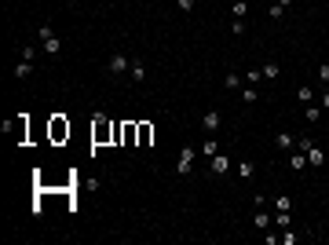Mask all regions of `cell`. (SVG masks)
<instances>
[{"label": "cell", "instance_id": "7c38bea8", "mask_svg": "<svg viewBox=\"0 0 329 245\" xmlns=\"http://www.w3.org/2000/svg\"><path fill=\"white\" fill-rule=\"evenodd\" d=\"M252 223H256L260 231H267V227H271V212H267V209L260 205V209H256V216H252Z\"/></svg>", "mask_w": 329, "mask_h": 245}, {"label": "cell", "instance_id": "7402d4cb", "mask_svg": "<svg viewBox=\"0 0 329 245\" xmlns=\"http://www.w3.org/2000/svg\"><path fill=\"white\" fill-rule=\"evenodd\" d=\"M231 33H234V37L245 33V18H234V22H231Z\"/></svg>", "mask_w": 329, "mask_h": 245}, {"label": "cell", "instance_id": "d4e9b609", "mask_svg": "<svg viewBox=\"0 0 329 245\" xmlns=\"http://www.w3.org/2000/svg\"><path fill=\"white\" fill-rule=\"evenodd\" d=\"M282 245H296V234L285 227V234H282Z\"/></svg>", "mask_w": 329, "mask_h": 245}, {"label": "cell", "instance_id": "603a6c76", "mask_svg": "<svg viewBox=\"0 0 329 245\" xmlns=\"http://www.w3.org/2000/svg\"><path fill=\"white\" fill-rule=\"evenodd\" d=\"M176 7H180V11L187 15V11H194V0H176Z\"/></svg>", "mask_w": 329, "mask_h": 245}, {"label": "cell", "instance_id": "9c48e42d", "mask_svg": "<svg viewBox=\"0 0 329 245\" xmlns=\"http://www.w3.org/2000/svg\"><path fill=\"white\" fill-rule=\"evenodd\" d=\"M220 121H223V117H220V114H216V110H209V114H205V117H201V128H205V132H209V136H216V128H220Z\"/></svg>", "mask_w": 329, "mask_h": 245}, {"label": "cell", "instance_id": "8fae6325", "mask_svg": "<svg viewBox=\"0 0 329 245\" xmlns=\"http://www.w3.org/2000/svg\"><path fill=\"white\" fill-rule=\"evenodd\" d=\"M197 150H201L205 157H212V154H220V143H216V136H209L205 143H197Z\"/></svg>", "mask_w": 329, "mask_h": 245}, {"label": "cell", "instance_id": "5b68a950", "mask_svg": "<svg viewBox=\"0 0 329 245\" xmlns=\"http://www.w3.org/2000/svg\"><path fill=\"white\" fill-rule=\"evenodd\" d=\"M275 150H285V154L296 150V136H293V132H278V136H275Z\"/></svg>", "mask_w": 329, "mask_h": 245}, {"label": "cell", "instance_id": "44dd1931", "mask_svg": "<svg viewBox=\"0 0 329 245\" xmlns=\"http://www.w3.org/2000/svg\"><path fill=\"white\" fill-rule=\"evenodd\" d=\"M223 84H227V88H238V92H241V77H238V73H227V77H223Z\"/></svg>", "mask_w": 329, "mask_h": 245}, {"label": "cell", "instance_id": "e0dca14e", "mask_svg": "<svg viewBox=\"0 0 329 245\" xmlns=\"http://www.w3.org/2000/svg\"><path fill=\"white\" fill-rule=\"evenodd\" d=\"M238 172H241V180H252V176H256V161H249V157H245V161L238 165Z\"/></svg>", "mask_w": 329, "mask_h": 245}, {"label": "cell", "instance_id": "83f0119b", "mask_svg": "<svg viewBox=\"0 0 329 245\" xmlns=\"http://www.w3.org/2000/svg\"><path fill=\"white\" fill-rule=\"evenodd\" d=\"M318 106H322V110H329V88L322 92V96H318Z\"/></svg>", "mask_w": 329, "mask_h": 245}, {"label": "cell", "instance_id": "8992f818", "mask_svg": "<svg viewBox=\"0 0 329 245\" xmlns=\"http://www.w3.org/2000/svg\"><path fill=\"white\" fill-rule=\"evenodd\" d=\"M289 168H293V172L311 168V165H307V154H304V150H289Z\"/></svg>", "mask_w": 329, "mask_h": 245}, {"label": "cell", "instance_id": "cb8c5ba5", "mask_svg": "<svg viewBox=\"0 0 329 245\" xmlns=\"http://www.w3.org/2000/svg\"><path fill=\"white\" fill-rule=\"evenodd\" d=\"M18 59H37V48H33V44H26V48H22V55H18Z\"/></svg>", "mask_w": 329, "mask_h": 245}, {"label": "cell", "instance_id": "2e32d148", "mask_svg": "<svg viewBox=\"0 0 329 245\" xmlns=\"http://www.w3.org/2000/svg\"><path fill=\"white\" fill-rule=\"evenodd\" d=\"M260 73H263L267 81H278V77H282V66H278V62H267V66H263Z\"/></svg>", "mask_w": 329, "mask_h": 245}, {"label": "cell", "instance_id": "7a4b0ae2", "mask_svg": "<svg viewBox=\"0 0 329 245\" xmlns=\"http://www.w3.org/2000/svg\"><path fill=\"white\" fill-rule=\"evenodd\" d=\"M194 161H197V147H183L180 157H176V172H180V176H190V172H194Z\"/></svg>", "mask_w": 329, "mask_h": 245}, {"label": "cell", "instance_id": "5bb4252c", "mask_svg": "<svg viewBox=\"0 0 329 245\" xmlns=\"http://www.w3.org/2000/svg\"><path fill=\"white\" fill-rule=\"evenodd\" d=\"M304 117L311 121V125H315V121H322V106H318V102H307V106H304Z\"/></svg>", "mask_w": 329, "mask_h": 245}, {"label": "cell", "instance_id": "ac0fdd59", "mask_svg": "<svg viewBox=\"0 0 329 245\" xmlns=\"http://www.w3.org/2000/svg\"><path fill=\"white\" fill-rule=\"evenodd\" d=\"M231 15H234V18H245V15H249V4H245V0H234Z\"/></svg>", "mask_w": 329, "mask_h": 245}, {"label": "cell", "instance_id": "ba28073f", "mask_svg": "<svg viewBox=\"0 0 329 245\" xmlns=\"http://www.w3.org/2000/svg\"><path fill=\"white\" fill-rule=\"evenodd\" d=\"M128 73H132V81H136V84H143V81H146V62H143V59H132Z\"/></svg>", "mask_w": 329, "mask_h": 245}, {"label": "cell", "instance_id": "52a82bcc", "mask_svg": "<svg viewBox=\"0 0 329 245\" xmlns=\"http://www.w3.org/2000/svg\"><path fill=\"white\" fill-rule=\"evenodd\" d=\"M92 136H95V143H102V139L110 136V125H106V117L95 114V125H92Z\"/></svg>", "mask_w": 329, "mask_h": 245}, {"label": "cell", "instance_id": "3957f363", "mask_svg": "<svg viewBox=\"0 0 329 245\" xmlns=\"http://www.w3.org/2000/svg\"><path fill=\"white\" fill-rule=\"evenodd\" d=\"M128 66H132V59H128L125 51H114V55H110V59H106V70L114 73V77H121V73H125Z\"/></svg>", "mask_w": 329, "mask_h": 245}, {"label": "cell", "instance_id": "6da1fadb", "mask_svg": "<svg viewBox=\"0 0 329 245\" xmlns=\"http://www.w3.org/2000/svg\"><path fill=\"white\" fill-rule=\"evenodd\" d=\"M37 37H41V44H44V51H48V55H59L62 51V41H59V33H55L51 26H41Z\"/></svg>", "mask_w": 329, "mask_h": 245}, {"label": "cell", "instance_id": "4316f807", "mask_svg": "<svg viewBox=\"0 0 329 245\" xmlns=\"http://www.w3.org/2000/svg\"><path fill=\"white\" fill-rule=\"evenodd\" d=\"M318 81H322V84H329V66H326V62L318 66Z\"/></svg>", "mask_w": 329, "mask_h": 245}, {"label": "cell", "instance_id": "277c9868", "mask_svg": "<svg viewBox=\"0 0 329 245\" xmlns=\"http://www.w3.org/2000/svg\"><path fill=\"white\" fill-rule=\"evenodd\" d=\"M227 168H231V157L227 154H212L209 157V172L212 176H227Z\"/></svg>", "mask_w": 329, "mask_h": 245}, {"label": "cell", "instance_id": "ffe728a7", "mask_svg": "<svg viewBox=\"0 0 329 245\" xmlns=\"http://www.w3.org/2000/svg\"><path fill=\"white\" fill-rule=\"evenodd\" d=\"M296 96H300V102H304V106H307V102H315V88H300Z\"/></svg>", "mask_w": 329, "mask_h": 245}, {"label": "cell", "instance_id": "4fadbf2b", "mask_svg": "<svg viewBox=\"0 0 329 245\" xmlns=\"http://www.w3.org/2000/svg\"><path fill=\"white\" fill-rule=\"evenodd\" d=\"M33 73V59H18V66H15V77L22 81V77H30Z\"/></svg>", "mask_w": 329, "mask_h": 245}, {"label": "cell", "instance_id": "d6986e66", "mask_svg": "<svg viewBox=\"0 0 329 245\" xmlns=\"http://www.w3.org/2000/svg\"><path fill=\"white\" fill-rule=\"evenodd\" d=\"M256 99H260V92H256V88H241V102H249V106H252Z\"/></svg>", "mask_w": 329, "mask_h": 245}, {"label": "cell", "instance_id": "9a60e30c", "mask_svg": "<svg viewBox=\"0 0 329 245\" xmlns=\"http://www.w3.org/2000/svg\"><path fill=\"white\" fill-rule=\"evenodd\" d=\"M275 209H278V212H293V197H289V194H278V197H275Z\"/></svg>", "mask_w": 329, "mask_h": 245}, {"label": "cell", "instance_id": "484cf974", "mask_svg": "<svg viewBox=\"0 0 329 245\" xmlns=\"http://www.w3.org/2000/svg\"><path fill=\"white\" fill-rule=\"evenodd\" d=\"M263 242H267V245H278V242H282V234H271V227H267V234H263Z\"/></svg>", "mask_w": 329, "mask_h": 245}, {"label": "cell", "instance_id": "f1b7e54d", "mask_svg": "<svg viewBox=\"0 0 329 245\" xmlns=\"http://www.w3.org/2000/svg\"><path fill=\"white\" fill-rule=\"evenodd\" d=\"M275 4H278V7H289V4H293V0H275Z\"/></svg>", "mask_w": 329, "mask_h": 245}, {"label": "cell", "instance_id": "30bf717a", "mask_svg": "<svg viewBox=\"0 0 329 245\" xmlns=\"http://www.w3.org/2000/svg\"><path fill=\"white\" fill-rule=\"evenodd\" d=\"M304 154H307V165H311V168H318V165H322V161H326V154H322V147H315V143H311V147H307V150H304Z\"/></svg>", "mask_w": 329, "mask_h": 245}]
</instances>
